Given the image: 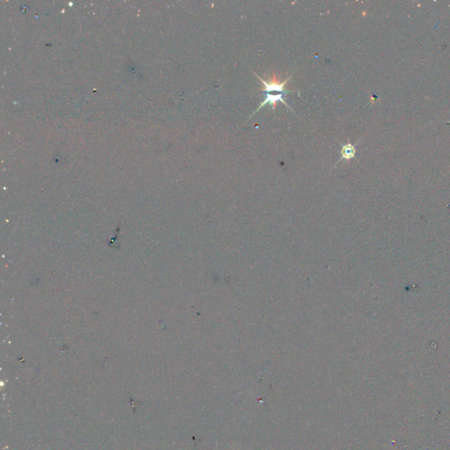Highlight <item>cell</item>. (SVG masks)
I'll use <instances>...</instances> for the list:
<instances>
[{
	"label": "cell",
	"instance_id": "cell-3",
	"mask_svg": "<svg viewBox=\"0 0 450 450\" xmlns=\"http://www.w3.org/2000/svg\"><path fill=\"white\" fill-rule=\"evenodd\" d=\"M355 147L350 143H347L341 148V152H340V160H349L351 159H354L355 157Z\"/></svg>",
	"mask_w": 450,
	"mask_h": 450
},
{
	"label": "cell",
	"instance_id": "cell-1",
	"mask_svg": "<svg viewBox=\"0 0 450 450\" xmlns=\"http://www.w3.org/2000/svg\"><path fill=\"white\" fill-rule=\"evenodd\" d=\"M252 72L254 73L255 76L258 78V79L261 81L262 85L261 88H260L261 92H266L267 93H270V92H280L281 93H284V94H288V93L295 92V91H288V90L286 89V86L288 85V82L293 77V74H291L289 77L284 79L283 81H280V77L277 76L275 73L271 74V75L268 76L267 80H265V79L260 78L258 74L255 72L254 70H252ZM297 92L299 96H300V92Z\"/></svg>",
	"mask_w": 450,
	"mask_h": 450
},
{
	"label": "cell",
	"instance_id": "cell-2",
	"mask_svg": "<svg viewBox=\"0 0 450 450\" xmlns=\"http://www.w3.org/2000/svg\"><path fill=\"white\" fill-rule=\"evenodd\" d=\"M286 94L284 93H277V94H272V93H266V98H265V100L262 101L261 103L259 104V106H258V108L254 111V113L252 114V115L250 116L251 117L252 115H255L258 111L260 110L262 107H265L266 105L267 104H269L271 107H272V109L273 110H275L276 109V104L278 101H280V102H282V103L284 104L286 107H288V109H290V110H294L292 109L291 107L288 106V104L286 102V100H285L284 96Z\"/></svg>",
	"mask_w": 450,
	"mask_h": 450
}]
</instances>
